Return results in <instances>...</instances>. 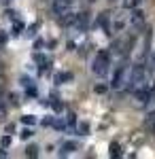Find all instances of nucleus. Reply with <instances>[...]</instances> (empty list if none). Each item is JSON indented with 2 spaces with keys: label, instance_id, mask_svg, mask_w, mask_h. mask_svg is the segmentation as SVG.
<instances>
[{
  "label": "nucleus",
  "instance_id": "b1692460",
  "mask_svg": "<svg viewBox=\"0 0 155 159\" xmlns=\"http://www.w3.org/2000/svg\"><path fill=\"white\" fill-rule=\"evenodd\" d=\"M40 28V21H36V24H32L30 28H28V36L32 38V36H36V30Z\"/></svg>",
  "mask_w": 155,
  "mask_h": 159
},
{
  "label": "nucleus",
  "instance_id": "aec40b11",
  "mask_svg": "<svg viewBox=\"0 0 155 159\" xmlns=\"http://www.w3.org/2000/svg\"><path fill=\"white\" fill-rule=\"evenodd\" d=\"M4 17H7V19H11V21H15V19H19V13L13 11V9H7V11H4Z\"/></svg>",
  "mask_w": 155,
  "mask_h": 159
},
{
  "label": "nucleus",
  "instance_id": "a211bd4d",
  "mask_svg": "<svg viewBox=\"0 0 155 159\" xmlns=\"http://www.w3.org/2000/svg\"><path fill=\"white\" fill-rule=\"evenodd\" d=\"M123 153H121V147L117 142H110V157H121Z\"/></svg>",
  "mask_w": 155,
  "mask_h": 159
},
{
  "label": "nucleus",
  "instance_id": "c85d7f7f",
  "mask_svg": "<svg viewBox=\"0 0 155 159\" xmlns=\"http://www.w3.org/2000/svg\"><path fill=\"white\" fill-rule=\"evenodd\" d=\"M7 40H9V36H7L4 32H0V45H2V47L7 45Z\"/></svg>",
  "mask_w": 155,
  "mask_h": 159
},
{
  "label": "nucleus",
  "instance_id": "f8f14e48",
  "mask_svg": "<svg viewBox=\"0 0 155 159\" xmlns=\"http://www.w3.org/2000/svg\"><path fill=\"white\" fill-rule=\"evenodd\" d=\"M72 79H74L72 72H55L53 74V83L55 85H66V83H70Z\"/></svg>",
  "mask_w": 155,
  "mask_h": 159
},
{
  "label": "nucleus",
  "instance_id": "c756f323",
  "mask_svg": "<svg viewBox=\"0 0 155 159\" xmlns=\"http://www.w3.org/2000/svg\"><path fill=\"white\" fill-rule=\"evenodd\" d=\"M43 47H45V43H43V40H36V43H34V49L36 51H40Z\"/></svg>",
  "mask_w": 155,
  "mask_h": 159
},
{
  "label": "nucleus",
  "instance_id": "2eb2a0df",
  "mask_svg": "<svg viewBox=\"0 0 155 159\" xmlns=\"http://www.w3.org/2000/svg\"><path fill=\"white\" fill-rule=\"evenodd\" d=\"M26 96H28V98H36V96H38V89H36L34 81H32L30 85H26Z\"/></svg>",
  "mask_w": 155,
  "mask_h": 159
},
{
  "label": "nucleus",
  "instance_id": "cd10ccee",
  "mask_svg": "<svg viewBox=\"0 0 155 159\" xmlns=\"http://www.w3.org/2000/svg\"><path fill=\"white\" fill-rule=\"evenodd\" d=\"M0 142H2V147H9V144H11V136H2Z\"/></svg>",
  "mask_w": 155,
  "mask_h": 159
},
{
  "label": "nucleus",
  "instance_id": "9d476101",
  "mask_svg": "<svg viewBox=\"0 0 155 159\" xmlns=\"http://www.w3.org/2000/svg\"><path fill=\"white\" fill-rule=\"evenodd\" d=\"M74 151H79V142L77 140H66L60 147V157H66V155H72Z\"/></svg>",
  "mask_w": 155,
  "mask_h": 159
},
{
  "label": "nucleus",
  "instance_id": "ddd939ff",
  "mask_svg": "<svg viewBox=\"0 0 155 159\" xmlns=\"http://www.w3.org/2000/svg\"><path fill=\"white\" fill-rule=\"evenodd\" d=\"M24 21H21V19H15V21H13V28H11V36H21V32H24Z\"/></svg>",
  "mask_w": 155,
  "mask_h": 159
},
{
  "label": "nucleus",
  "instance_id": "4be33fe9",
  "mask_svg": "<svg viewBox=\"0 0 155 159\" xmlns=\"http://www.w3.org/2000/svg\"><path fill=\"white\" fill-rule=\"evenodd\" d=\"M147 66H149V72H151V74H155V49H153V53H151L149 61H147Z\"/></svg>",
  "mask_w": 155,
  "mask_h": 159
},
{
  "label": "nucleus",
  "instance_id": "1a4fd4ad",
  "mask_svg": "<svg viewBox=\"0 0 155 159\" xmlns=\"http://www.w3.org/2000/svg\"><path fill=\"white\" fill-rule=\"evenodd\" d=\"M96 25H98V28H102L106 36H110V34H113V30H110V13H108V11L100 13V15H98V21H96Z\"/></svg>",
  "mask_w": 155,
  "mask_h": 159
},
{
  "label": "nucleus",
  "instance_id": "f3484780",
  "mask_svg": "<svg viewBox=\"0 0 155 159\" xmlns=\"http://www.w3.org/2000/svg\"><path fill=\"white\" fill-rule=\"evenodd\" d=\"M123 28H125V21H123V19H117V21H113V25H110L113 34H115V32H123Z\"/></svg>",
  "mask_w": 155,
  "mask_h": 159
},
{
  "label": "nucleus",
  "instance_id": "39448f33",
  "mask_svg": "<svg viewBox=\"0 0 155 159\" xmlns=\"http://www.w3.org/2000/svg\"><path fill=\"white\" fill-rule=\"evenodd\" d=\"M132 93H134V100H136L140 106H147L149 102H153V87L144 85V83L140 87H136Z\"/></svg>",
  "mask_w": 155,
  "mask_h": 159
},
{
  "label": "nucleus",
  "instance_id": "393cba45",
  "mask_svg": "<svg viewBox=\"0 0 155 159\" xmlns=\"http://www.w3.org/2000/svg\"><path fill=\"white\" fill-rule=\"evenodd\" d=\"M106 89H108V87L104 85V83H98V85H94V91H96V93H100V96H102V93H106Z\"/></svg>",
  "mask_w": 155,
  "mask_h": 159
},
{
  "label": "nucleus",
  "instance_id": "473e14b6",
  "mask_svg": "<svg viewBox=\"0 0 155 159\" xmlns=\"http://www.w3.org/2000/svg\"><path fill=\"white\" fill-rule=\"evenodd\" d=\"M89 2H96V0H89Z\"/></svg>",
  "mask_w": 155,
  "mask_h": 159
},
{
  "label": "nucleus",
  "instance_id": "7c9ffc66",
  "mask_svg": "<svg viewBox=\"0 0 155 159\" xmlns=\"http://www.w3.org/2000/svg\"><path fill=\"white\" fill-rule=\"evenodd\" d=\"M11 2H13V0H0V7H9Z\"/></svg>",
  "mask_w": 155,
  "mask_h": 159
},
{
  "label": "nucleus",
  "instance_id": "20e7f679",
  "mask_svg": "<svg viewBox=\"0 0 155 159\" xmlns=\"http://www.w3.org/2000/svg\"><path fill=\"white\" fill-rule=\"evenodd\" d=\"M151 45H153V28H144V34H143V45H140V55H138V61H149L151 57Z\"/></svg>",
  "mask_w": 155,
  "mask_h": 159
},
{
  "label": "nucleus",
  "instance_id": "a878e982",
  "mask_svg": "<svg viewBox=\"0 0 155 159\" xmlns=\"http://www.w3.org/2000/svg\"><path fill=\"white\" fill-rule=\"evenodd\" d=\"M19 136H21V138H24V140H30V138H32V136H34V132H32V129H30V127H26V129H24V132H21V134H19Z\"/></svg>",
  "mask_w": 155,
  "mask_h": 159
},
{
  "label": "nucleus",
  "instance_id": "6e6552de",
  "mask_svg": "<svg viewBox=\"0 0 155 159\" xmlns=\"http://www.w3.org/2000/svg\"><path fill=\"white\" fill-rule=\"evenodd\" d=\"M32 60L38 64V72H40V74H47L49 70H51V60L45 57L43 53H38V51H36L34 55H32Z\"/></svg>",
  "mask_w": 155,
  "mask_h": 159
},
{
  "label": "nucleus",
  "instance_id": "423d86ee",
  "mask_svg": "<svg viewBox=\"0 0 155 159\" xmlns=\"http://www.w3.org/2000/svg\"><path fill=\"white\" fill-rule=\"evenodd\" d=\"M130 24H132V28H134V32H143L144 28H147V15H144L143 9H138V7L132 9Z\"/></svg>",
  "mask_w": 155,
  "mask_h": 159
},
{
  "label": "nucleus",
  "instance_id": "7ed1b4c3",
  "mask_svg": "<svg viewBox=\"0 0 155 159\" xmlns=\"http://www.w3.org/2000/svg\"><path fill=\"white\" fill-rule=\"evenodd\" d=\"M128 72H130V60H128V57H121V60L117 61V70L113 72L110 87H113V89H123V87H125V81H128Z\"/></svg>",
  "mask_w": 155,
  "mask_h": 159
},
{
  "label": "nucleus",
  "instance_id": "4468645a",
  "mask_svg": "<svg viewBox=\"0 0 155 159\" xmlns=\"http://www.w3.org/2000/svg\"><path fill=\"white\" fill-rule=\"evenodd\" d=\"M144 125H147V127H149V129H151V132L155 134V110H151V112L147 115V119H144Z\"/></svg>",
  "mask_w": 155,
  "mask_h": 159
},
{
  "label": "nucleus",
  "instance_id": "6ab92c4d",
  "mask_svg": "<svg viewBox=\"0 0 155 159\" xmlns=\"http://www.w3.org/2000/svg\"><path fill=\"white\" fill-rule=\"evenodd\" d=\"M26 157H38V147L30 144V147L26 148Z\"/></svg>",
  "mask_w": 155,
  "mask_h": 159
},
{
  "label": "nucleus",
  "instance_id": "f257e3e1",
  "mask_svg": "<svg viewBox=\"0 0 155 159\" xmlns=\"http://www.w3.org/2000/svg\"><path fill=\"white\" fill-rule=\"evenodd\" d=\"M147 74H149L147 64H144V61H136V64L130 68V72H128L125 89H128V91H134L136 87H140V85L144 83V79H147Z\"/></svg>",
  "mask_w": 155,
  "mask_h": 159
},
{
  "label": "nucleus",
  "instance_id": "f03ea898",
  "mask_svg": "<svg viewBox=\"0 0 155 159\" xmlns=\"http://www.w3.org/2000/svg\"><path fill=\"white\" fill-rule=\"evenodd\" d=\"M110 60H113V55H110V51L108 49H100L98 53H96L94 61H92V72L96 74V76H106L108 70H110Z\"/></svg>",
  "mask_w": 155,
  "mask_h": 159
},
{
  "label": "nucleus",
  "instance_id": "5701e85b",
  "mask_svg": "<svg viewBox=\"0 0 155 159\" xmlns=\"http://www.w3.org/2000/svg\"><path fill=\"white\" fill-rule=\"evenodd\" d=\"M143 0H123V9H134V7H138Z\"/></svg>",
  "mask_w": 155,
  "mask_h": 159
},
{
  "label": "nucleus",
  "instance_id": "2f4dec72",
  "mask_svg": "<svg viewBox=\"0 0 155 159\" xmlns=\"http://www.w3.org/2000/svg\"><path fill=\"white\" fill-rule=\"evenodd\" d=\"M0 157H7V151L4 148H0Z\"/></svg>",
  "mask_w": 155,
  "mask_h": 159
},
{
  "label": "nucleus",
  "instance_id": "412c9836",
  "mask_svg": "<svg viewBox=\"0 0 155 159\" xmlns=\"http://www.w3.org/2000/svg\"><path fill=\"white\" fill-rule=\"evenodd\" d=\"M21 123H24V125H34L36 117L34 115H24V117H21Z\"/></svg>",
  "mask_w": 155,
  "mask_h": 159
},
{
  "label": "nucleus",
  "instance_id": "dca6fc26",
  "mask_svg": "<svg viewBox=\"0 0 155 159\" xmlns=\"http://www.w3.org/2000/svg\"><path fill=\"white\" fill-rule=\"evenodd\" d=\"M89 134V123H79L77 125V136H87Z\"/></svg>",
  "mask_w": 155,
  "mask_h": 159
},
{
  "label": "nucleus",
  "instance_id": "0eeeda50",
  "mask_svg": "<svg viewBox=\"0 0 155 159\" xmlns=\"http://www.w3.org/2000/svg\"><path fill=\"white\" fill-rule=\"evenodd\" d=\"M72 2L74 0H51V13L58 17V15H64L72 9Z\"/></svg>",
  "mask_w": 155,
  "mask_h": 159
},
{
  "label": "nucleus",
  "instance_id": "bb28decb",
  "mask_svg": "<svg viewBox=\"0 0 155 159\" xmlns=\"http://www.w3.org/2000/svg\"><path fill=\"white\" fill-rule=\"evenodd\" d=\"M9 102H11L13 106H19V96L17 93H9Z\"/></svg>",
  "mask_w": 155,
  "mask_h": 159
},
{
  "label": "nucleus",
  "instance_id": "9b49d317",
  "mask_svg": "<svg viewBox=\"0 0 155 159\" xmlns=\"http://www.w3.org/2000/svg\"><path fill=\"white\" fill-rule=\"evenodd\" d=\"M74 17H77V13H64V15H58V24H60V28H70L72 24H74Z\"/></svg>",
  "mask_w": 155,
  "mask_h": 159
}]
</instances>
